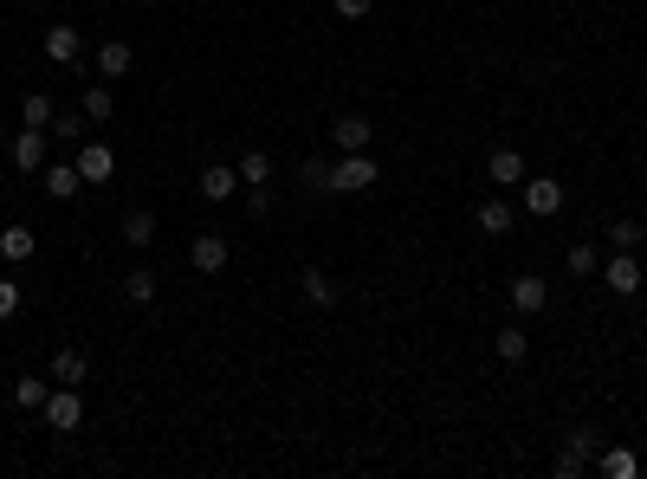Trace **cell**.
<instances>
[{"instance_id": "obj_4", "label": "cell", "mask_w": 647, "mask_h": 479, "mask_svg": "<svg viewBox=\"0 0 647 479\" xmlns=\"http://www.w3.org/2000/svg\"><path fill=\"white\" fill-rule=\"evenodd\" d=\"M78 175H85V188H104L110 175H117V149L110 143H78Z\"/></svg>"}, {"instance_id": "obj_19", "label": "cell", "mask_w": 647, "mask_h": 479, "mask_svg": "<svg viewBox=\"0 0 647 479\" xmlns=\"http://www.w3.org/2000/svg\"><path fill=\"white\" fill-rule=\"evenodd\" d=\"M233 169H240V188H272V162H266V149H246Z\"/></svg>"}, {"instance_id": "obj_34", "label": "cell", "mask_w": 647, "mask_h": 479, "mask_svg": "<svg viewBox=\"0 0 647 479\" xmlns=\"http://www.w3.org/2000/svg\"><path fill=\"white\" fill-rule=\"evenodd\" d=\"M583 467H589V460H583V454H570V447H563V454H557V479H576Z\"/></svg>"}, {"instance_id": "obj_2", "label": "cell", "mask_w": 647, "mask_h": 479, "mask_svg": "<svg viewBox=\"0 0 647 479\" xmlns=\"http://www.w3.org/2000/svg\"><path fill=\"white\" fill-rule=\"evenodd\" d=\"M39 415H46L52 434H78V428H85V402H78L72 382H59V389L46 395V408H39Z\"/></svg>"}, {"instance_id": "obj_26", "label": "cell", "mask_w": 647, "mask_h": 479, "mask_svg": "<svg viewBox=\"0 0 647 479\" xmlns=\"http://www.w3.org/2000/svg\"><path fill=\"white\" fill-rule=\"evenodd\" d=\"M602 473H609V479H635L641 473L635 447H602Z\"/></svg>"}, {"instance_id": "obj_29", "label": "cell", "mask_w": 647, "mask_h": 479, "mask_svg": "<svg viewBox=\"0 0 647 479\" xmlns=\"http://www.w3.org/2000/svg\"><path fill=\"white\" fill-rule=\"evenodd\" d=\"M609 246H615V253H635V246H641V221H615L609 227Z\"/></svg>"}, {"instance_id": "obj_11", "label": "cell", "mask_w": 647, "mask_h": 479, "mask_svg": "<svg viewBox=\"0 0 647 479\" xmlns=\"http://www.w3.org/2000/svg\"><path fill=\"white\" fill-rule=\"evenodd\" d=\"M39 253V234L26 221H13V227H0V259H7V266H26V259Z\"/></svg>"}, {"instance_id": "obj_32", "label": "cell", "mask_w": 647, "mask_h": 479, "mask_svg": "<svg viewBox=\"0 0 647 479\" xmlns=\"http://www.w3.org/2000/svg\"><path fill=\"white\" fill-rule=\"evenodd\" d=\"M20 279H0V318H13V311H20Z\"/></svg>"}, {"instance_id": "obj_3", "label": "cell", "mask_w": 647, "mask_h": 479, "mask_svg": "<svg viewBox=\"0 0 647 479\" xmlns=\"http://www.w3.org/2000/svg\"><path fill=\"white\" fill-rule=\"evenodd\" d=\"M602 285H609L615 298H635L647 285V272L635 266V253H609V259H602Z\"/></svg>"}, {"instance_id": "obj_13", "label": "cell", "mask_w": 647, "mask_h": 479, "mask_svg": "<svg viewBox=\"0 0 647 479\" xmlns=\"http://www.w3.org/2000/svg\"><path fill=\"white\" fill-rule=\"evenodd\" d=\"M13 169H26V175L46 169V130H26L20 123V136H13Z\"/></svg>"}, {"instance_id": "obj_35", "label": "cell", "mask_w": 647, "mask_h": 479, "mask_svg": "<svg viewBox=\"0 0 647 479\" xmlns=\"http://www.w3.org/2000/svg\"><path fill=\"white\" fill-rule=\"evenodd\" d=\"M20 7H33V13H39V7H46V0H20Z\"/></svg>"}, {"instance_id": "obj_17", "label": "cell", "mask_w": 647, "mask_h": 479, "mask_svg": "<svg viewBox=\"0 0 647 479\" xmlns=\"http://www.w3.org/2000/svg\"><path fill=\"white\" fill-rule=\"evenodd\" d=\"M52 117H59V104H52L46 91H26L20 98V123L26 130H52Z\"/></svg>"}, {"instance_id": "obj_1", "label": "cell", "mask_w": 647, "mask_h": 479, "mask_svg": "<svg viewBox=\"0 0 647 479\" xmlns=\"http://www.w3.org/2000/svg\"><path fill=\"white\" fill-rule=\"evenodd\" d=\"M382 169L369 149H350L343 162H324V195H363V188H376Z\"/></svg>"}, {"instance_id": "obj_14", "label": "cell", "mask_w": 647, "mask_h": 479, "mask_svg": "<svg viewBox=\"0 0 647 479\" xmlns=\"http://www.w3.org/2000/svg\"><path fill=\"white\" fill-rule=\"evenodd\" d=\"M298 285H305V298H311V305H318V311H330V305H337V279H330V272L324 266H305V272H298Z\"/></svg>"}, {"instance_id": "obj_31", "label": "cell", "mask_w": 647, "mask_h": 479, "mask_svg": "<svg viewBox=\"0 0 647 479\" xmlns=\"http://www.w3.org/2000/svg\"><path fill=\"white\" fill-rule=\"evenodd\" d=\"M246 214H253V221H266V214H272V188H246Z\"/></svg>"}, {"instance_id": "obj_6", "label": "cell", "mask_w": 647, "mask_h": 479, "mask_svg": "<svg viewBox=\"0 0 647 479\" xmlns=\"http://www.w3.org/2000/svg\"><path fill=\"white\" fill-rule=\"evenodd\" d=\"M525 156H518V149L512 143H499V149H492V156H486V182L492 188H525Z\"/></svg>"}, {"instance_id": "obj_5", "label": "cell", "mask_w": 647, "mask_h": 479, "mask_svg": "<svg viewBox=\"0 0 647 479\" xmlns=\"http://www.w3.org/2000/svg\"><path fill=\"white\" fill-rule=\"evenodd\" d=\"M227 259H233L227 234H195V240H188V266L208 272V279H214V272H227Z\"/></svg>"}, {"instance_id": "obj_27", "label": "cell", "mask_w": 647, "mask_h": 479, "mask_svg": "<svg viewBox=\"0 0 647 479\" xmlns=\"http://www.w3.org/2000/svg\"><path fill=\"white\" fill-rule=\"evenodd\" d=\"M479 234H512V201H479Z\"/></svg>"}, {"instance_id": "obj_10", "label": "cell", "mask_w": 647, "mask_h": 479, "mask_svg": "<svg viewBox=\"0 0 647 479\" xmlns=\"http://www.w3.org/2000/svg\"><path fill=\"white\" fill-rule=\"evenodd\" d=\"M330 143H337L343 156H350V149H369V143H376V123L356 117V111H343L337 123H330Z\"/></svg>"}, {"instance_id": "obj_8", "label": "cell", "mask_w": 647, "mask_h": 479, "mask_svg": "<svg viewBox=\"0 0 647 479\" xmlns=\"http://www.w3.org/2000/svg\"><path fill=\"white\" fill-rule=\"evenodd\" d=\"M39 46H46V59H52V65H78V59H85V39H78V26H72V20L46 26V39H39Z\"/></svg>"}, {"instance_id": "obj_28", "label": "cell", "mask_w": 647, "mask_h": 479, "mask_svg": "<svg viewBox=\"0 0 647 479\" xmlns=\"http://www.w3.org/2000/svg\"><path fill=\"white\" fill-rule=\"evenodd\" d=\"M85 123H91L85 111H59V117H52V130H46V136H59V143L72 149V143H85Z\"/></svg>"}, {"instance_id": "obj_30", "label": "cell", "mask_w": 647, "mask_h": 479, "mask_svg": "<svg viewBox=\"0 0 647 479\" xmlns=\"http://www.w3.org/2000/svg\"><path fill=\"white\" fill-rule=\"evenodd\" d=\"M330 7H337V20H369L376 0H330Z\"/></svg>"}, {"instance_id": "obj_15", "label": "cell", "mask_w": 647, "mask_h": 479, "mask_svg": "<svg viewBox=\"0 0 647 479\" xmlns=\"http://www.w3.org/2000/svg\"><path fill=\"white\" fill-rule=\"evenodd\" d=\"M227 195H240V169H227V162L201 169V201H227Z\"/></svg>"}, {"instance_id": "obj_16", "label": "cell", "mask_w": 647, "mask_h": 479, "mask_svg": "<svg viewBox=\"0 0 647 479\" xmlns=\"http://www.w3.org/2000/svg\"><path fill=\"white\" fill-rule=\"evenodd\" d=\"M492 350H499V363H525L531 357V331H525V324H499Z\"/></svg>"}, {"instance_id": "obj_37", "label": "cell", "mask_w": 647, "mask_h": 479, "mask_svg": "<svg viewBox=\"0 0 647 479\" xmlns=\"http://www.w3.org/2000/svg\"><path fill=\"white\" fill-rule=\"evenodd\" d=\"M98 7H110V0H98Z\"/></svg>"}, {"instance_id": "obj_25", "label": "cell", "mask_w": 647, "mask_h": 479, "mask_svg": "<svg viewBox=\"0 0 647 479\" xmlns=\"http://www.w3.org/2000/svg\"><path fill=\"white\" fill-rule=\"evenodd\" d=\"M123 298H130V305H149V298H156V272L130 266V272H123Z\"/></svg>"}, {"instance_id": "obj_12", "label": "cell", "mask_w": 647, "mask_h": 479, "mask_svg": "<svg viewBox=\"0 0 647 479\" xmlns=\"http://www.w3.org/2000/svg\"><path fill=\"white\" fill-rule=\"evenodd\" d=\"M544 305H550V285L538 279V272H525V279H512V311H518V318H538Z\"/></svg>"}, {"instance_id": "obj_18", "label": "cell", "mask_w": 647, "mask_h": 479, "mask_svg": "<svg viewBox=\"0 0 647 479\" xmlns=\"http://www.w3.org/2000/svg\"><path fill=\"white\" fill-rule=\"evenodd\" d=\"M130 65H136V52L123 46V39H110V46H98V78H110V85H117V78L130 72Z\"/></svg>"}, {"instance_id": "obj_7", "label": "cell", "mask_w": 647, "mask_h": 479, "mask_svg": "<svg viewBox=\"0 0 647 479\" xmlns=\"http://www.w3.org/2000/svg\"><path fill=\"white\" fill-rule=\"evenodd\" d=\"M557 208H563V182H557V175H525V214L550 221Z\"/></svg>"}, {"instance_id": "obj_23", "label": "cell", "mask_w": 647, "mask_h": 479, "mask_svg": "<svg viewBox=\"0 0 647 479\" xmlns=\"http://www.w3.org/2000/svg\"><path fill=\"white\" fill-rule=\"evenodd\" d=\"M46 395H52V376H20V382H13V402L33 408V415L46 408Z\"/></svg>"}, {"instance_id": "obj_21", "label": "cell", "mask_w": 647, "mask_h": 479, "mask_svg": "<svg viewBox=\"0 0 647 479\" xmlns=\"http://www.w3.org/2000/svg\"><path fill=\"white\" fill-rule=\"evenodd\" d=\"M78 111H85L91 123H110V117H117V91H110V78H104V85H91V91H85V104H78Z\"/></svg>"}, {"instance_id": "obj_24", "label": "cell", "mask_w": 647, "mask_h": 479, "mask_svg": "<svg viewBox=\"0 0 647 479\" xmlns=\"http://www.w3.org/2000/svg\"><path fill=\"white\" fill-rule=\"evenodd\" d=\"M117 227H123V240H130V246H149V240H156V214H149V208H130Z\"/></svg>"}, {"instance_id": "obj_36", "label": "cell", "mask_w": 647, "mask_h": 479, "mask_svg": "<svg viewBox=\"0 0 647 479\" xmlns=\"http://www.w3.org/2000/svg\"><path fill=\"white\" fill-rule=\"evenodd\" d=\"M641 240H647V214H641Z\"/></svg>"}, {"instance_id": "obj_22", "label": "cell", "mask_w": 647, "mask_h": 479, "mask_svg": "<svg viewBox=\"0 0 647 479\" xmlns=\"http://www.w3.org/2000/svg\"><path fill=\"white\" fill-rule=\"evenodd\" d=\"M563 266H570V272H576V279H596V272H602V246H589V240H576V246H570V253H563Z\"/></svg>"}, {"instance_id": "obj_9", "label": "cell", "mask_w": 647, "mask_h": 479, "mask_svg": "<svg viewBox=\"0 0 647 479\" xmlns=\"http://www.w3.org/2000/svg\"><path fill=\"white\" fill-rule=\"evenodd\" d=\"M39 188H46L52 201H78V188H85V175H78V162L65 156V162H46V169H39Z\"/></svg>"}, {"instance_id": "obj_33", "label": "cell", "mask_w": 647, "mask_h": 479, "mask_svg": "<svg viewBox=\"0 0 647 479\" xmlns=\"http://www.w3.org/2000/svg\"><path fill=\"white\" fill-rule=\"evenodd\" d=\"M563 447H570V454H583V460H596V434H589V428H570V441H563Z\"/></svg>"}, {"instance_id": "obj_20", "label": "cell", "mask_w": 647, "mask_h": 479, "mask_svg": "<svg viewBox=\"0 0 647 479\" xmlns=\"http://www.w3.org/2000/svg\"><path fill=\"white\" fill-rule=\"evenodd\" d=\"M85 376H91V357H85V350H59V357H52V382H72V389H78Z\"/></svg>"}]
</instances>
